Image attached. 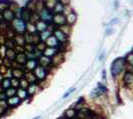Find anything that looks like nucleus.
<instances>
[{
  "label": "nucleus",
  "mask_w": 133,
  "mask_h": 119,
  "mask_svg": "<svg viewBox=\"0 0 133 119\" xmlns=\"http://www.w3.org/2000/svg\"><path fill=\"white\" fill-rule=\"evenodd\" d=\"M126 69V62L124 58H117L111 64V75L113 79H116L118 75L121 74L122 72Z\"/></svg>",
  "instance_id": "obj_1"
},
{
  "label": "nucleus",
  "mask_w": 133,
  "mask_h": 119,
  "mask_svg": "<svg viewBox=\"0 0 133 119\" xmlns=\"http://www.w3.org/2000/svg\"><path fill=\"white\" fill-rule=\"evenodd\" d=\"M11 28L15 34L24 35L26 33V22H24L21 18L15 17L11 23Z\"/></svg>",
  "instance_id": "obj_2"
},
{
  "label": "nucleus",
  "mask_w": 133,
  "mask_h": 119,
  "mask_svg": "<svg viewBox=\"0 0 133 119\" xmlns=\"http://www.w3.org/2000/svg\"><path fill=\"white\" fill-rule=\"evenodd\" d=\"M34 74L37 79V81L38 82H41V81H44L47 79L48 75H49V73H50V69L46 68H43L41 66H38L37 68L34 69Z\"/></svg>",
  "instance_id": "obj_3"
},
{
  "label": "nucleus",
  "mask_w": 133,
  "mask_h": 119,
  "mask_svg": "<svg viewBox=\"0 0 133 119\" xmlns=\"http://www.w3.org/2000/svg\"><path fill=\"white\" fill-rule=\"evenodd\" d=\"M38 14H39L40 20H42V21L46 22L48 25L52 24L54 14H53V12L51 11V10H49V9H47L46 7H44V8H43V9H42Z\"/></svg>",
  "instance_id": "obj_4"
},
{
  "label": "nucleus",
  "mask_w": 133,
  "mask_h": 119,
  "mask_svg": "<svg viewBox=\"0 0 133 119\" xmlns=\"http://www.w3.org/2000/svg\"><path fill=\"white\" fill-rule=\"evenodd\" d=\"M122 81L125 86H127L128 88H131L133 86V71H125L122 78Z\"/></svg>",
  "instance_id": "obj_5"
},
{
  "label": "nucleus",
  "mask_w": 133,
  "mask_h": 119,
  "mask_svg": "<svg viewBox=\"0 0 133 119\" xmlns=\"http://www.w3.org/2000/svg\"><path fill=\"white\" fill-rule=\"evenodd\" d=\"M52 24H53L55 27L57 26V28H58V27H60V26L65 25V24H66V16H65L63 13H61V14H54Z\"/></svg>",
  "instance_id": "obj_6"
},
{
  "label": "nucleus",
  "mask_w": 133,
  "mask_h": 119,
  "mask_svg": "<svg viewBox=\"0 0 133 119\" xmlns=\"http://www.w3.org/2000/svg\"><path fill=\"white\" fill-rule=\"evenodd\" d=\"M53 36H54L56 39H57V41H58L59 43H61V44L68 43V41H69V37L64 34L59 28L54 29V31H53Z\"/></svg>",
  "instance_id": "obj_7"
},
{
  "label": "nucleus",
  "mask_w": 133,
  "mask_h": 119,
  "mask_svg": "<svg viewBox=\"0 0 133 119\" xmlns=\"http://www.w3.org/2000/svg\"><path fill=\"white\" fill-rule=\"evenodd\" d=\"M6 102H7V105H8L9 109H14V108L18 107L22 103V100L17 95H15V96L6 98Z\"/></svg>",
  "instance_id": "obj_8"
},
{
  "label": "nucleus",
  "mask_w": 133,
  "mask_h": 119,
  "mask_svg": "<svg viewBox=\"0 0 133 119\" xmlns=\"http://www.w3.org/2000/svg\"><path fill=\"white\" fill-rule=\"evenodd\" d=\"M37 61H38V66H41V67H43V68H48V69H50L51 68H53V67H52V61H51V59L44 56V55H42L41 57L38 58Z\"/></svg>",
  "instance_id": "obj_9"
},
{
  "label": "nucleus",
  "mask_w": 133,
  "mask_h": 119,
  "mask_svg": "<svg viewBox=\"0 0 133 119\" xmlns=\"http://www.w3.org/2000/svg\"><path fill=\"white\" fill-rule=\"evenodd\" d=\"M51 61H52V67H53V68L62 65V64L64 62V61H65L64 53H60V52H59L58 54H56L55 56L51 59Z\"/></svg>",
  "instance_id": "obj_10"
},
{
  "label": "nucleus",
  "mask_w": 133,
  "mask_h": 119,
  "mask_svg": "<svg viewBox=\"0 0 133 119\" xmlns=\"http://www.w3.org/2000/svg\"><path fill=\"white\" fill-rule=\"evenodd\" d=\"M24 69L27 72H34V69L38 67V61L37 59H28L26 64L24 65Z\"/></svg>",
  "instance_id": "obj_11"
},
{
  "label": "nucleus",
  "mask_w": 133,
  "mask_h": 119,
  "mask_svg": "<svg viewBox=\"0 0 133 119\" xmlns=\"http://www.w3.org/2000/svg\"><path fill=\"white\" fill-rule=\"evenodd\" d=\"M40 89H41V86L39 85L38 82H36V83H30L27 88V92L28 94H29V96H30V98L33 97L35 94H37L40 91Z\"/></svg>",
  "instance_id": "obj_12"
},
{
  "label": "nucleus",
  "mask_w": 133,
  "mask_h": 119,
  "mask_svg": "<svg viewBox=\"0 0 133 119\" xmlns=\"http://www.w3.org/2000/svg\"><path fill=\"white\" fill-rule=\"evenodd\" d=\"M2 17H3V20H4L6 23H11L12 21H13V19L16 17V15H15V13H13V12L8 8V9H6L5 11L2 12Z\"/></svg>",
  "instance_id": "obj_13"
},
{
  "label": "nucleus",
  "mask_w": 133,
  "mask_h": 119,
  "mask_svg": "<svg viewBox=\"0 0 133 119\" xmlns=\"http://www.w3.org/2000/svg\"><path fill=\"white\" fill-rule=\"evenodd\" d=\"M19 13H20V17L21 18L24 22H29L30 21V17H31V14H32V12L29 11L26 7H24V8H21L20 9V11H19Z\"/></svg>",
  "instance_id": "obj_14"
},
{
  "label": "nucleus",
  "mask_w": 133,
  "mask_h": 119,
  "mask_svg": "<svg viewBox=\"0 0 133 119\" xmlns=\"http://www.w3.org/2000/svg\"><path fill=\"white\" fill-rule=\"evenodd\" d=\"M77 19H78V15H77V13L74 11V10L71 13H69L68 15H66V24L70 25V26H72L75 23L77 22Z\"/></svg>",
  "instance_id": "obj_15"
},
{
  "label": "nucleus",
  "mask_w": 133,
  "mask_h": 119,
  "mask_svg": "<svg viewBox=\"0 0 133 119\" xmlns=\"http://www.w3.org/2000/svg\"><path fill=\"white\" fill-rule=\"evenodd\" d=\"M27 60H28V58L25 53H17L14 62H16L17 64H19V65H21V66L24 67V65L26 64Z\"/></svg>",
  "instance_id": "obj_16"
},
{
  "label": "nucleus",
  "mask_w": 133,
  "mask_h": 119,
  "mask_svg": "<svg viewBox=\"0 0 133 119\" xmlns=\"http://www.w3.org/2000/svg\"><path fill=\"white\" fill-rule=\"evenodd\" d=\"M24 74H25V69L23 68H11V78L21 79L24 78Z\"/></svg>",
  "instance_id": "obj_17"
},
{
  "label": "nucleus",
  "mask_w": 133,
  "mask_h": 119,
  "mask_svg": "<svg viewBox=\"0 0 133 119\" xmlns=\"http://www.w3.org/2000/svg\"><path fill=\"white\" fill-rule=\"evenodd\" d=\"M63 117L65 119H75L77 118V110L74 107H71L69 109H66V111L64 112Z\"/></svg>",
  "instance_id": "obj_18"
},
{
  "label": "nucleus",
  "mask_w": 133,
  "mask_h": 119,
  "mask_svg": "<svg viewBox=\"0 0 133 119\" xmlns=\"http://www.w3.org/2000/svg\"><path fill=\"white\" fill-rule=\"evenodd\" d=\"M48 24L44 21H42V20H39V21H37V22L35 23V27H36V31H37V33H42V32H44L46 31L47 29H48Z\"/></svg>",
  "instance_id": "obj_19"
},
{
  "label": "nucleus",
  "mask_w": 133,
  "mask_h": 119,
  "mask_svg": "<svg viewBox=\"0 0 133 119\" xmlns=\"http://www.w3.org/2000/svg\"><path fill=\"white\" fill-rule=\"evenodd\" d=\"M16 95L22 101H24V100H27V99H29L30 98V96H29V94H28L27 92V89H24V88H17V92H16Z\"/></svg>",
  "instance_id": "obj_20"
},
{
  "label": "nucleus",
  "mask_w": 133,
  "mask_h": 119,
  "mask_svg": "<svg viewBox=\"0 0 133 119\" xmlns=\"http://www.w3.org/2000/svg\"><path fill=\"white\" fill-rule=\"evenodd\" d=\"M11 78H4L1 80L0 82V88L3 91H5L6 89H8L9 87H11Z\"/></svg>",
  "instance_id": "obj_21"
},
{
  "label": "nucleus",
  "mask_w": 133,
  "mask_h": 119,
  "mask_svg": "<svg viewBox=\"0 0 133 119\" xmlns=\"http://www.w3.org/2000/svg\"><path fill=\"white\" fill-rule=\"evenodd\" d=\"M58 53H59V51H58L57 48H50V47H47V48L45 49V51L43 52V55L46 56V57L52 59V58L54 57L56 54H58Z\"/></svg>",
  "instance_id": "obj_22"
},
{
  "label": "nucleus",
  "mask_w": 133,
  "mask_h": 119,
  "mask_svg": "<svg viewBox=\"0 0 133 119\" xmlns=\"http://www.w3.org/2000/svg\"><path fill=\"white\" fill-rule=\"evenodd\" d=\"M24 79H26L29 83H36V82H38L33 72H27V71H25Z\"/></svg>",
  "instance_id": "obj_23"
},
{
  "label": "nucleus",
  "mask_w": 133,
  "mask_h": 119,
  "mask_svg": "<svg viewBox=\"0 0 133 119\" xmlns=\"http://www.w3.org/2000/svg\"><path fill=\"white\" fill-rule=\"evenodd\" d=\"M45 44H46L47 47H50V48H57V47L59 46V42H58L57 39L52 35V36H50L48 39L45 41Z\"/></svg>",
  "instance_id": "obj_24"
},
{
  "label": "nucleus",
  "mask_w": 133,
  "mask_h": 119,
  "mask_svg": "<svg viewBox=\"0 0 133 119\" xmlns=\"http://www.w3.org/2000/svg\"><path fill=\"white\" fill-rule=\"evenodd\" d=\"M13 40H14V42H15L16 46H21V47H24V46H25V44H26L25 39H24V35L15 34V36H14Z\"/></svg>",
  "instance_id": "obj_25"
},
{
  "label": "nucleus",
  "mask_w": 133,
  "mask_h": 119,
  "mask_svg": "<svg viewBox=\"0 0 133 119\" xmlns=\"http://www.w3.org/2000/svg\"><path fill=\"white\" fill-rule=\"evenodd\" d=\"M16 52L14 49H6L5 51V59H7L8 61L10 62H13L15 60V57H16Z\"/></svg>",
  "instance_id": "obj_26"
},
{
  "label": "nucleus",
  "mask_w": 133,
  "mask_h": 119,
  "mask_svg": "<svg viewBox=\"0 0 133 119\" xmlns=\"http://www.w3.org/2000/svg\"><path fill=\"white\" fill-rule=\"evenodd\" d=\"M8 105H7V102H6V99H2L0 100V116L2 115H5L7 112H8Z\"/></svg>",
  "instance_id": "obj_27"
},
{
  "label": "nucleus",
  "mask_w": 133,
  "mask_h": 119,
  "mask_svg": "<svg viewBox=\"0 0 133 119\" xmlns=\"http://www.w3.org/2000/svg\"><path fill=\"white\" fill-rule=\"evenodd\" d=\"M59 1H60V0H44V5L47 9H49V10L52 11V10L54 9L55 5Z\"/></svg>",
  "instance_id": "obj_28"
},
{
  "label": "nucleus",
  "mask_w": 133,
  "mask_h": 119,
  "mask_svg": "<svg viewBox=\"0 0 133 119\" xmlns=\"http://www.w3.org/2000/svg\"><path fill=\"white\" fill-rule=\"evenodd\" d=\"M58 28L60 29L62 32L66 35V36H68V37L72 33V26H70V25H68V24H65V25L60 26V27H58Z\"/></svg>",
  "instance_id": "obj_29"
},
{
  "label": "nucleus",
  "mask_w": 133,
  "mask_h": 119,
  "mask_svg": "<svg viewBox=\"0 0 133 119\" xmlns=\"http://www.w3.org/2000/svg\"><path fill=\"white\" fill-rule=\"evenodd\" d=\"M64 8H65V6L63 5L61 2H58L54 7V9L52 10V12H53V14H61L64 12Z\"/></svg>",
  "instance_id": "obj_30"
},
{
  "label": "nucleus",
  "mask_w": 133,
  "mask_h": 119,
  "mask_svg": "<svg viewBox=\"0 0 133 119\" xmlns=\"http://www.w3.org/2000/svg\"><path fill=\"white\" fill-rule=\"evenodd\" d=\"M26 32L29 33V34H36L37 33V31H36V27H35V24L33 23H30V22H27L26 23Z\"/></svg>",
  "instance_id": "obj_31"
},
{
  "label": "nucleus",
  "mask_w": 133,
  "mask_h": 119,
  "mask_svg": "<svg viewBox=\"0 0 133 119\" xmlns=\"http://www.w3.org/2000/svg\"><path fill=\"white\" fill-rule=\"evenodd\" d=\"M53 35V32L52 31H50V30H46V31H44V32H42V33H40L39 36H40V40H41V42H45L46 40L48 39L50 36H52Z\"/></svg>",
  "instance_id": "obj_32"
},
{
  "label": "nucleus",
  "mask_w": 133,
  "mask_h": 119,
  "mask_svg": "<svg viewBox=\"0 0 133 119\" xmlns=\"http://www.w3.org/2000/svg\"><path fill=\"white\" fill-rule=\"evenodd\" d=\"M10 2L11 1H9V0H0V13H2L3 11H5L6 9L9 8Z\"/></svg>",
  "instance_id": "obj_33"
},
{
  "label": "nucleus",
  "mask_w": 133,
  "mask_h": 119,
  "mask_svg": "<svg viewBox=\"0 0 133 119\" xmlns=\"http://www.w3.org/2000/svg\"><path fill=\"white\" fill-rule=\"evenodd\" d=\"M16 92H17V89H16V88H14V87H12V86H11V87H9L8 89H6V90L4 91L6 98L15 96V95H16Z\"/></svg>",
  "instance_id": "obj_34"
},
{
  "label": "nucleus",
  "mask_w": 133,
  "mask_h": 119,
  "mask_svg": "<svg viewBox=\"0 0 133 119\" xmlns=\"http://www.w3.org/2000/svg\"><path fill=\"white\" fill-rule=\"evenodd\" d=\"M102 94H103V93L101 92V90H100L97 86H96L95 88H94L92 91L90 92V96L92 97V98H98V97H100Z\"/></svg>",
  "instance_id": "obj_35"
},
{
  "label": "nucleus",
  "mask_w": 133,
  "mask_h": 119,
  "mask_svg": "<svg viewBox=\"0 0 133 119\" xmlns=\"http://www.w3.org/2000/svg\"><path fill=\"white\" fill-rule=\"evenodd\" d=\"M124 59H125L126 65L129 66V67H131V68H133V53L132 52H130L129 54H127L126 57L124 58Z\"/></svg>",
  "instance_id": "obj_36"
},
{
  "label": "nucleus",
  "mask_w": 133,
  "mask_h": 119,
  "mask_svg": "<svg viewBox=\"0 0 133 119\" xmlns=\"http://www.w3.org/2000/svg\"><path fill=\"white\" fill-rule=\"evenodd\" d=\"M9 9H10L13 13H15V15H16V13L20 11V9H21V8H20V7H19V5H18L17 3H15V2H10Z\"/></svg>",
  "instance_id": "obj_37"
},
{
  "label": "nucleus",
  "mask_w": 133,
  "mask_h": 119,
  "mask_svg": "<svg viewBox=\"0 0 133 119\" xmlns=\"http://www.w3.org/2000/svg\"><path fill=\"white\" fill-rule=\"evenodd\" d=\"M29 82H28L26 79H19V87L20 88H24V89H27L28 88V86H29Z\"/></svg>",
  "instance_id": "obj_38"
},
{
  "label": "nucleus",
  "mask_w": 133,
  "mask_h": 119,
  "mask_svg": "<svg viewBox=\"0 0 133 119\" xmlns=\"http://www.w3.org/2000/svg\"><path fill=\"white\" fill-rule=\"evenodd\" d=\"M39 20H40L39 14H38L37 12H33V13L31 14V17H30V21H29V22L35 24V23L37 22V21H39Z\"/></svg>",
  "instance_id": "obj_39"
},
{
  "label": "nucleus",
  "mask_w": 133,
  "mask_h": 119,
  "mask_svg": "<svg viewBox=\"0 0 133 119\" xmlns=\"http://www.w3.org/2000/svg\"><path fill=\"white\" fill-rule=\"evenodd\" d=\"M5 45L7 47V49H14L16 44H15V42H14L13 39H7L5 41Z\"/></svg>",
  "instance_id": "obj_40"
},
{
  "label": "nucleus",
  "mask_w": 133,
  "mask_h": 119,
  "mask_svg": "<svg viewBox=\"0 0 133 119\" xmlns=\"http://www.w3.org/2000/svg\"><path fill=\"white\" fill-rule=\"evenodd\" d=\"M24 39H25L26 44H33V35L32 34H29L26 32L24 34Z\"/></svg>",
  "instance_id": "obj_41"
},
{
  "label": "nucleus",
  "mask_w": 133,
  "mask_h": 119,
  "mask_svg": "<svg viewBox=\"0 0 133 119\" xmlns=\"http://www.w3.org/2000/svg\"><path fill=\"white\" fill-rule=\"evenodd\" d=\"M35 48H36L38 51L41 52V53H43V52L45 51V49L47 48V46L45 44V42H40L39 44H37V45L35 46Z\"/></svg>",
  "instance_id": "obj_42"
},
{
  "label": "nucleus",
  "mask_w": 133,
  "mask_h": 119,
  "mask_svg": "<svg viewBox=\"0 0 133 119\" xmlns=\"http://www.w3.org/2000/svg\"><path fill=\"white\" fill-rule=\"evenodd\" d=\"M11 86L14 88H19V79H15V78H11Z\"/></svg>",
  "instance_id": "obj_43"
},
{
  "label": "nucleus",
  "mask_w": 133,
  "mask_h": 119,
  "mask_svg": "<svg viewBox=\"0 0 133 119\" xmlns=\"http://www.w3.org/2000/svg\"><path fill=\"white\" fill-rule=\"evenodd\" d=\"M74 91H76V87H71V88H69L68 90L64 93V95H63V98H68V97L70 96L71 94H72Z\"/></svg>",
  "instance_id": "obj_44"
},
{
  "label": "nucleus",
  "mask_w": 133,
  "mask_h": 119,
  "mask_svg": "<svg viewBox=\"0 0 133 119\" xmlns=\"http://www.w3.org/2000/svg\"><path fill=\"white\" fill-rule=\"evenodd\" d=\"M59 2H61V3L64 6H68V5H70V3H71V0H60Z\"/></svg>",
  "instance_id": "obj_45"
},
{
  "label": "nucleus",
  "mask_w": 133,
  "mask_h": 119,
  "mask_svg": "<svg viewBox=\"0 0 133 119\" xmlns=\"http://www.w3.org/2000/svg\"><path fill=\"white\" fill-rule=\"evenodd\" d=\"M112 32H113V29L112 28H106L105 36H109V35H111L112 34Z\"/></svg>",
  "instance_id": "obj_46"
},
{
  "label": "nucleus",
  "mask_w": 133,
  "mask_h": 119,
  "mask_svg": "<svg viewBox=\"0 0 133 119\" xmlns=\"http://www.w3.org/2000/svg\"><path fill=\"white\" fill-rule=\"evenodd\" d=\"M102 79L106 80V71L105 69H102Z\"/></svg>",
  "instance_id": "obj_47"
},
{
  "label": "nucleus",
  "mask_w": 133,
  "mask_h": 119,
  "mask_svg": "<svg viewBox=\"0 0 133 119\" xmlns=\"http://www.w3.org/2000/svg\"><path fill=\"white\" fill-rule=\"evenodd\" d=\"M104 56H105V54H104V53H101L99 56H98V60H99V61H102L103 58H104Z\"/></svg>",
  "instance_id": "obj_48"
},
{
  "label": "nucleus",
  "mask_w": 133,
  "mask_h": 119,
  "mask_svg": "<svg viewBox=\"0 0 133 119\" xmlns=\"http://www.w3.org/2000/svg\"><path fill=\"white\" fill-rule=\"evenodd\" d=\"M113 4H114V8H115V9H117V8H118V6H119V4H118V1H117V0H115V1H114V2H113Z\"/></svg>",
  "instance_id": "obj_49"
},
{
  "label": "nucleus",
  "mask_w": 133,
  "mask_h": 119,
  "mask_svg": "<svg viewBox=\"0 0 133 119\" xmlns=\"http://www.w3.org/2000/svg\"><path fill=\"white\" fill-rule=\"evenodd\" d=\"M117 22H118V19H117V18H114V19H112L111 24H113V23H117Z\"/></svg>",
  "instance_id": "obj_50"
},
{
  "label": "nucleus",
  "mask_w": 133,
  "mask_h": 119,
  "mask_svg": "<svg viewBox=\"0 0 133 119\" xmlns=\"http://www.w3.org/2000/svg\"><path fill=\"white\" fill-rule=\"evenodd\" d=\"M40 118H41V116L39 115V116H37V117H35V118H33V119H40Z\"/></svg>",
  "instance_id": "obj_51"
},
{
  "label": "nucleus",
  "mask_w": 133,
  "mask_h": 119,
  "mask_svg": "<svg viewBox=\"0 0 133 119\" xmlns=\"http://www.w3.org/2000/svg\"><path fill=\"white\" fill-rule=\"evenodd\" d=\"M132 53H133V50H132Z\"/></svg>",
  "instance_id": "obj_52"
}]
</instances>
